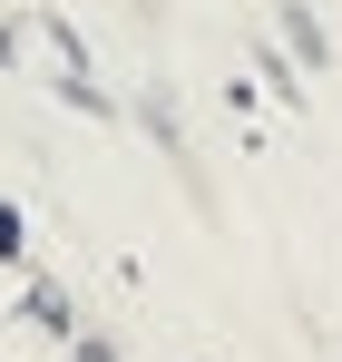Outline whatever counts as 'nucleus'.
I'll return each instance as SVG.
<instances>
[]
</instances>
